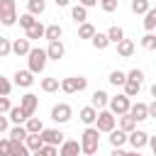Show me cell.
<instances>
[{
  "label": "cell",
  "mask_w": 156,
  "mask_h": 156,
  "mask_svg": "<svg viewBox=\"0 0 156 156\" xmlns=\"http://www.w3.org/2000/svg\"><path fill=\"white\" fill-rule=\"evenodd\" d=\"M80 149H83V156H93L100 149V132H98V127H88L80 134Z\"/></svg>",
  "instance_id": "6da1fadb"
},
{
  "label": "cell",
  "mask_w": 156,
  "mask_h": 156,
  "mask_svg": "<svg viewBox=\"0 0 156 156\" xmlns=\"http://www.w3.org/2000/svg\"><path fill=\"white\" fill-rule=\"evenodd\" d=\"M27 61H29V71H32V73H41V71L46 68V61H49V56H46V49H39V46H34V49L29 51Z\"/></svg>",
  "instance_id": "7a4b0ae2"
},
{
  "label": "cell",
  "mask_w": 156,
  "mask_h": 156,
  "mask_svg": "<svg viewBox=\"0 0 156 156\" xmlns=\"http://www.w3.org/2000/svg\"><path fill=\"white\" fill-rule=\"evenodd\" d=\"M17 7H15V0H0V24L5 27H12L17 22Z\"/></svg>",
  "instance_id": "3957f363"
},
{
  "label": "cell",
  "mask_w": 156,
  "mask_h": 156,
  "mask_svg": "<svg viewBox=\"0 0 156 156\" xmlns=\"http://www.w3.org/2000/svg\"><path fill=\"white\" fill-rule=\"evenodd\" d=\"M85 88H88V78H83V76H68V78L61 80V90L68 93V95H73V93H83Z\"/></svg>",
  "instance_id": "277c9868"
},
{
  "label": "cell",
  "mask_w": 156,
  "mask_h": 156,
  "mask_svg": "<svg viewBox=\"0 0 156 156\" xmlns=\"http://www.w3.org/2000/svg\"><path fill=\"white\" fill-rule=\"evenodd\" d=\"M110 112L115 115V117H122V115H129V107H132V100L124 95V93H119V95H115V98H110Z\"/></svg>",
  "instance_id": "5b68a950"
},
{
  "label": "cell",
  "mask_w": 156,
  "mask_h": 156,
  "mask_svg": "<svg viewBox=\"0 0 156 156\" xmlns=\"http://www.w3.org/2000/svg\"><path fill=\"white\" fill-rule=\"evenodd\" d=\"M95 124H98V132H107V134H110V132L115 129V124H117V117H115L110 110H100Z\"/></svg>",
  "instance_id": "8992f818"
},
{
  "label": "cell",
  "mask_w": 156,
  "mask_h": 156,
  "mask_svg": "<svg viewBox=\"0 0 156 156\" xmlns=\"http://www.w3.org/2000/svg\"><path fill=\"white\" fill-rule=\"evenodd\" d=\"M71 115H73V110H71V105H66V102H58V105H54V107H51V119H54V122H58V124L68 122V119H71Z\"/></svg>",
  "instance_id": "52a82bcc"
},
{
  "label": "cell",
  "mask_w": 156,
  "mask_h": 156,
  "mask_svg": "<svg viewBox=\"0 0 156 156\" xmlns=\"http://www.w3.org/2000/svg\"><path fill=\"white\" fill-rule=\"evenodd\" d=\"M37 105H39V98H37L34 93H24V95L20 98V107L24 110V115H27V117H34Z\"/></svg>",
  "instance_id": "ba28073f"
},
{
  "label": "cell",
  "mask_w": 156,
  "mask_h": 156,
  "mask_svg": "<svg viewBox=\"0 0 156 156\" xmlns=\"http://www.w3.org/2000/svg\"><path fill=\"white\" fill-rule=\"evenodd\" d=\"M39 136H41V141H44V144H49V146H61V144L66 141L61 129H44Z\"/></svg>",
  "instance_id": "9c48e42d"
},
{
  "label": "cell",
  "mask_w": 156,
  "mask_h": 156,
  "mask_svg": "<svg viewBox=\"0 0 156 156\" xmlns=\"http://www.w3.org/2000/svg\"><path fill=\"white\" fill-rule=\"evenodd\" d=\"M83 149H80V141L76 139H66L61 146H58V156H80Z\"/></svg>",
  "instance_id": "30bf717a"
},
{
  "label": "cell",
  "mask_w": 156,
  "mask_h": 156,
  "mask_svg": "<svg viewBox=\"0 0 156 156\" xmlns=\"http://www.w3.org/2000/svg\"><path fill=\"white\" fill-rule=\"evenodd\" d=\"M127 141L132 144V149H136V151H139V149H144V146L149 144V134H146L144 129H134V132L127 136Z\"/></svg>",
  "instance_id": "8fae6325"
},
{
  "label": "cell",
  "mask_w": 156,
  "mask_h": 156,
  "mask_svg": "<svg viewBox=\"0 0 156 156\" xmlns=\"http://www.w3.org/2000/svg\"><path fill=\"white\" fill-rule=\"evenodd\" d=\"M90 105L100 112V110H105V107L110 105V95H107L105 90H95V93H93V98H90Z\"/></svg>",
  "instance_id": "7c38bea8"
},
{
  "label": "cell",
  "mask_w": 156,
  "mask_h": 156,
  "mask_svg": "<svg viewBox=\"0 0 156 156\" xmlns=\"http://www.w3.org/2000/svg\"><path fill=\"white\" fill-rule=\"evenodd\" d=\"M129 115H132L136 122H144V119H149V105H146V102H134V105L129 107Z\"/></svg>",
  "instance_id": "4fadbf2b"
},
{
  "label": "cell",
  "mask_w": 156,
  "mask_h": 156,
  "mask_svg": "<svg viewBox=\"0 0 156 156\" xmlns=\"http://www.w3.org/2000/svg\"><path fill=\"white\" fill-rule=\"evenodd\" d=\"M29 51H32V44H29L27 37L12 41V54H17V56H29Z\"/></svg>",
  "instance_id": "5bb4252c"
},
{
  "label": "cell",
  "mask_w": 156,
  "mask_h": 156,
  "mask_svg": "<svg viewBox=\"0 0 156 156\" xmlns=\"http://www.w3.org/2000/svg\"><path fill=\"white\" fill-rule=\"evenodd\" d=\"M63 54H66V49H63V44H61V41H49V46H46V56H49L51 61L63 58Z\"/></svg>",
  "instance_id": "9a60e30c"
},
{
  "label": "cell",
  "mask_w": 156,
  "mask_h": 156,
  "mask_svg": "<svg viewBox=\"0 0 156 156\" xmlns=\"http://www.w3.org/2000/svg\"><path fill=\"white\" fill-rule=\"evenodd\" d=\"M34 83V73L27 68V71H17L15 73V85H20V88H29Z\"/></svg>",
  "instance_id": "2e32d148"
},
{
  "label": "cell",
  "mask_w": 156,
  "mask_h": 156,
  "mask_svg": "<svg viewBox=\"0 0 156 156\" xmlns=\"http://www.w3.org/2000/svg\"><path fill=\"white\" fill-rule=\"evenodd\" d=\"M78 117H80V122H83V124H88V127H90V124L98 119V110H95L93 105H85V107H80Z\"/></svg>",
  "instance_id": "e0dca14e"
},
{
  "label": "cell",
  "mask_w": 156,
  "mask_h": 156,
  "mask_svg": "<svg viewBox=\"0 0 156 156\" xmlns=\"http://www.w3.org/2000/svg\"><path fill=\"white\" fill-rule=\"evenodd\" d=\"M127 132H122V129H112L110 132V144H112V149H119L122 144H127Z\"/></svg>",
  "instance_id": "ac0fdd59"
},
{
  "label": "cell",
  "mask_w": 156,
  "mask_h": 156,
  "mask_svg": "<svg viewBox=\"0 0 156 156\" xmlns=\"http://www.w3.org/2000/svg\"><path fill=\"white\" fill-rule=\"evenodd\" d=\"M117 54H119L122 58H129V56L134 54V41H132V39H122V41L117 44Z\"/></svg>",
  "instance_id": "d6986e66"
},
{
  "label": "cell",
  "mask_w": 156,
  "mask_h": 156,
  "mask_svg": "<svg viewBox=\"0 0 156 156\" xmlns=\"http://www.w3.org/2000/svg\"><path fill=\"white\" fill-rule=\"evenodd\" d=\"M119 129L127 132V134H132V132L136 129V119H134L132 115H122V117H119Z\"/></svg>",
  "instance_id": "ffe728a7"
},
{
  "label": "cell",
  "mask_w": 156,
  "mask_h": 156,
  "mask_svg": "<svg viewBox=\"0 0 156 156\" xmlns=\"http://www.w3.org/2000/svg\"><path fill=\"white\" fill-rule=\"evenodd\" d=\"M27 136H29V132H27L24 124H15V127L10 129V139H12V141H24Z\"/></svg>",
  "instance_id": "44dd1931"
},
{
  "label": "cell",
  "mask_w": 156,
  "mask_h": 156,
  "mask_svg": "<svg viewBox=\"0 0 156 156\" xmlns=\"http://www.w3.org/2000/svg\"><path fill=\"white\" fill-rule=\"evenodd\" d=\"M71 17H73L76 24H83V22H88V10H85L83 5H76V7L71 10Z\"/></svg>",
  "instance_id": "7402d4cb"
},
{
  "label": "cell",
  "mask_w": 156,
  "mask_h": 156,
  "mask_svg": "<svg viewBox=\"0 0 156 156\" xmlns=\"http://www.w3.org/2000/svg\"><path fill=\"white\" fill-rule=\"evenodd\" d=\"M61 34H63L61 24H49V27H46V34H44V39H49V41H61Z\"/></svg>",
  "instance_id": "603a6c76"
},
{
  "label": "cell",
  "mask_w": 156,
  "mask_h": 156,
  "mask_svg": "<svg viewBox=\"0 0 156 156\" xmlns=\"http://www.w3.org/2000/svg\"><path fill=\"white\" fill-rule=\"evenodd\" d=\"M90 44H93V46H95L98 51H102V49H107V46H110V39H107V32H105V34H102V32H98V34H95V37L90 39Z\"/></svg>",
  "instance_id": "cb8c5ba5"
},
{
  "label": "cell",
  "mask_w": 156,
  "mask_h": 156,
  "mask_svg": "<svg viewBox=\"0 0 156 156\" xmlns=\"http://www.w3.org/2000/svg\"><path fill=\"white\" fill-rule=\"evenodd\" d=\"M24 127H27L29 134H41V132H44V124H41L39 117H29V119L24 122Z\"/></svg>",
  "instance_id": "d4e9b609"
},
{
  "label": "cell",
  "mask_w": 156,
  "mask_h": 156,
  "mask_svg": "<svg viewBox=\"0 0 156 156\" xmlns=\"http://www.w3.org/2000/svg\"><path fill=\"white\" fill-rule=\"evenodd\" d=\"M44 10H46V2H44V0H27V12H29V15L37 17V15H41Z\"/></svg>",
  "instance_id": "484cf974"
},
{
  "label": "cell",
  "mask_w": 156,
  "mask_h": 156,
  "mask_svg": "<svg viewBox=\"0 0 156 156\" xmlns=\"http://www.w3.org/2000/svg\"><path fill=\"white\" fill-rule=\"evenodd\" d=\"M44 34H46V27H44L41 22H37L34 27H29V29H27V39H29V41H32V39H41Z\"/></svg>",
  "instance_id": "4316f807"
},
{
  "label": "cell",
  "mask_w": 156,
  "mask_h": 156,
  "mask_svg": "<svg viewBox=\"0 0 156 156\" xmlns=\"http://www.w3.org/2000/svg\"><path fill=\"white\" fill-rule=\"evenodd\" d=\"M98 32H95V27L90 24V22H83L80 27H78V39H93Z\"/></svg>",
  "instance_id": "83f0119b"
},
{
  "label": "cell",
  "mask_w": 156,
  "mask_h": 156,
  "mask_svg": "<svg viewBox=\"0 0 156 156\" xmlns=\"http://www.w3.org/2000/svg\"><path fill=\"white\" fill-rule=\"evenodd\" d=\"M107 39H110V44H119V41L124 39V29L117 27V24L110 27V29H107Z\"/></svg>",
  "instance_id": "f1b7e54d"
},
{
  "label": "cell",
  "mask_w": 156,
  "mask_h": 156,
  "mask_svg": "<svg viewBox=\"0 0 156 156\" xmlns=\"http://www.w3.org/2000/svg\"><path fill=\"white\" fill-rule=\"evenodd\" d=\"M24 144H27V149H29L32 154H34V151H39V149L44 146V141H41V136H39V134H29V136L24 139Z\"/></svg>",
  "instance_id": "f546056e"
},
{
  "label": "cell",
  "mask_w": 156,
  "mask_h": 156,
  "mask_svg": "<svg viewBox=\"0 0 156 156\" xmlns=\"http://www.w3.org/2000/svg\"><path fill=\"white\" fill-rule=\"evenodd\" d=\"M58 88H61L58 78H41V90L44 93H56Z\"/></svg>",
  "instance_id": "4dcf8cb0"
},
{
  "label": "cell",
  "mask_w": 156,
  "mask_h": 156,
  "mask_svg": "<svg viewBox=\"0 0 156 156\" xmlns=\"http://www.w3.org/2000/svg\"><path fill=\"white\" fill-rule=\"evenodd\" d=\"M10 119H12L15 124H24L29 117L24 115V110H22V107H12V110H10Z\"/></svg>",
  "instance_id": "1f68e13d"
},
{
  "label": "cell",
  "mask_w": 156,
  "mask_h": 156,
  "mask_svg": "<svg viewBox=\"0 0 156 156\" xmlns=\"http://www.w3.org/2000/svg\"><path fill=\"white\" fill-rule=\"evenodd\" d=\"M151 7H149V0H132V12L134 15H146Z\"/></svg>",
  "instance_id": "d6a6232c"
},
{
  "label": "cell",
  "mask_w": 156,
  "mask_h": 156,
  "mask_svg": "<svg viewBox=\"0 0 156 156\" xmlns=\"http://www.w3.org/2000/svg\"><path fill=\"white\" fill-rule=\"evenodd\" d=\"M144 29H146V32L156 29V7H151V10L144 15Z\"/></svg>",
  "instance_id": "836d02e7"
},
{
  "label": "cell",
  "mask_w": 156,
  "mask_h": 156,
  "mask_svg": "<svg viewBox=\"0 0 156 156\" xmlns=\"http://www.w3.org/2000/svg\"><path fill=\"white\" fill-rule=\"evenodd\" d=\"M107 80H110L115 88H117V85H122V88H124V83H127V73H122V71H112Z\"/></svg>",
  "instance_id": "e575fe53"
},
{
  "label": "cell",
  "mask_w": 156,
  "mask_h": 156,
  "mask_svg": "<svg viewBox=\"0 0 156 156\" xmlns=\"http://www.w3.org/2000/svg\"><path fill=\"white\" fill-rule=\"evenodd\" d=\"M139 90H141V83H134V80H127L124 83V95L127 98H136Z\"/></svg>",
  "instance_id": "d590c367"
},
{
  "label": "cell",
  "mask_w": 156,
  "mask_h": 156,
  "mask_svg": "<svg viewBox=\"0 0 156 156\" xmlns=\"http://www.w3.org/2000/svg\"><path fill=\"white\" fill-rule=\"evenodd\" d=\"M141 46H144L146 51H156V34L146 32V34L141 37Z\"/></svg>",
  "instance_id": "8d00e7d4"
},
{
  "label": "cell",
  "mask_w": 156,
  "mask_h": 156,
  "mask_svg": "<svg viewBox=\"0 0 156 156\" xmlns=\"http://www.w3.org/2000/svg\"><path fill=\"white\" fill-rule=\"evenodd\" d=\"M32 151L27 149V144L24 141H12V154L10 156H29Z\"/></svg>",
  "instance_id": "74e56055"
},
{
  "label": "cell",
  "mask_w": 156,
  "mask_h": 156,
  "mask_svg": "<svg viewBox=\"0 0 156 156\" xmlns=\"http://www.w3.org/2000/svg\"><path fill=\"white\" fill-rule=\"evenodd\" d=\"M10 54H12V41L7 37H0V58H5Z\"/></svg>",
  "instance_id": "f35d334b"
},
{
  "label": "cell",
  "mask_w": 156,
  "mask_h": 156,
  "mask_svg": "<svg viewBox=\"0 0 156 156\" xmlns=\"http://www.w3.org/2000/svg\"><path fill=\"white\" fill-rule=\"evenodd\" d=\"M32 156H58V146H49V144H44L39 151H34Z\"/></svg>",
  "instance_id": "ab89813d"
},
{
  "label": "cell",
  "mask_w": 156,
  "mask_h": 156,
  "mask_svg": "<svg viewBox=\"0 0 156 156\" xmlns=\"http://www.w3.org/2000/svg\"><path fill=\"white\" fill-rule=\"evenodd\" d=\"M39 20H34V15H29V12H24V15H20V24L24 27V29H29V27H34Z\"/></svg>",
  "instance_id": "60d3db41"
},
{
  "label": "cell",
  "mask_w": 156,
  "mask_h": 156,
  "mask_svg": "<svg viewBox=\"0 0 156 156\" xmlns=\"http://www.w3.org/2000/svg\"><path fill=\"white\" fill-rule=\"evenodd\" d=\"M127 80H134V83H144V71L141 68H132L127 73Z\"/></svg>",
  "instance_id": "b9f144b4"
},
{
  "label": "cell",
  "mask_w": 156,
  "mask_h": 156,
  "mask_svg": "<svg viewBox=\"0 0 156 156\" xmlns=\"http://www.w3.org/2000/svg\"><path fill=\"white\" fill-rule=\"evenodd\" d=\"M10 90H12V83H10L7 78H2V76H0V98H7V95H10Z\"/></svg>",
  "instance_id": "7bdbcfd3"
},
{
  "label": "cell",
  "mask_w": 156,
  "mask_h": 156,
  "mask_svg": "<svg viewBox=\"0 0 156 156\" xmlns=\"http://www.w3.org/2000/svg\"><path fill=\"white\" fill-rule=\"evenodd\" d=\"M12 154V139H0V156H10Z\"/></svg>",
  "instance_id": "ee69618b"
},
{
  "label": "cell",
  "mask_w": 156,
  "mask_h": 156,
  "mask_svg": "<svg viewBox=\"0 0 156 156\" xmlns=\"http://www.w3.org/2000/svg\"><path fill=\"white\" fill-rule=\"evenodd\" d=\"M10 110H12L10 100L7 98H0V115H10Z\"/></svg>",
  "instance_id": "f6af8a7d"
},
{
  "label": "cell",
  "mask_w": 156,
  "mask_h": 156,
  "mask_svg": "<svg viewBox=\"0 0 156 156\" xmlns=\"http://www.w3.org/2000/svg\"><path fill=\"white\" fill-rule=\"evenodd\" d=\"M100 5H102L105 12H115V10H117V0H105V2H100Z\"/></svg>",
  "instance_id": "bcb514c9"
},
{
  "label": "cell",
  "mask_w": 156,
  "mask_h": 156,
  "mask_svg": "<svg viewBox=\"0 0 156 156\" xmlns=\"http://www.w3.org/2000/svg\"><path fill=\"white\" fill-rule=\"evenodd\" d=\"M78 5H83V7L88 10V7H95V5H98V0H78Z\"/></svg>",
  "instance_id": "7dc6e473"
},
{
  "label": "cell",
  "mask_w": 156,
  "mask_h": 156,
  "mask_svg": "<svg viewBox=\"0 0 156 156\" xmlns=\"http://www.w3.org/2000/svg\"><path fill=\"white\" fill-rule=\"evenodd\" d=\"M7 119H10V117H5V115H0V134H2L5 129H7Z\"/></svg>",
  "instance_id": "c3c4849f"
},
{
  "label": "cell",
  "mask_w": 156,
  "mask_h": 156,
  "mask_svg": "<svg viewBox=\"0 0 156 156\" xmlns=\"http://www.w3.org/2000/svg\"><path fill=\"white\" fill-rule=\"evenodd\" d=\"M149 117H154V119H156V100L149 105Z\"/></svg>",
  "instance_id": "681fc988"
},
{
  "label": "cell",
  "mask_w": 156,
  "mask_h": 156,
  "mask_svg": "<svg viewBox=\"0 0 156 156\" xmlns=\"http://www.w3.org/2000/svg\"><path fill=\"white\" fill-rule=\"evenodd\" d=\"M149 146H151V151H154V156H156V136H149Z\"/></svg>",
  "instance_id": "f907efd6"
},
{
  "label": "cell",
  "mask_w": 156,
  "mask_h": 156,
  "mask_svg": "<svg viewBox=\"0 0 156 156\" xmlns=\"http://www.w3.org/2000/svg\"><path fill=\"white\" fill-rule=\"evenodd\" d=\"M110 156H127V151H122V149H112Z\"/></svg>",
  "instance_id": "816d5d0a"
},
{
  "label": "cell",
  "mask_w": 156,
  "mask_h": 156,
  "mask_svg": "<svg viewBox=\"0 0 156 156\" xmlns=\"http://www.w3.org/2000/svg\"><path fill=\"white\" fill-rule=\"evenodd\" d=\"M54 2H56V5H58V7H66V5H68V2H71V0H54Z\"/></svg>",
  "instance_id": "f5cc1de1"
},
{
  "label": "cell",
  "mask_w": 156,
  "mask_h": 156,
  "mask_svg": "<svg viewBox=\"0 0 156 156\" xmlns=\"http://www.w3.org/2000/svg\"><path fill=\"white\" fill-rule=\"evenodd\" d=\"M127 156H141V151H136V149H134V151H127Z\"/></svg>",
  "instance_id": "db71d44e"
},
{
  "label": "cell",
  "mask_w": 156,
  "mask_h": 156,
  "mask_svg": "<svg viewBox=\"0 0 156 156\" xmlns=\"http://www.w3.org/2000/svg\"><path fill=\"white\" fill-rule=\"evenodd\" d=\"M151 98H154V100H156V83H154V85H151Z\"/></svg>",
  "instance_id": "11a10c76"
},
{
  "label": "cell",
  "mask_w": 156,
  "mask_h": 156,
  "mask_svg": "<svg viewBox=\"0 0 156 156\" xmlns=\"http://www.w3.org/2000/svg\"><path fill=\"white\" fill-rule=\"evenodd\" d=\"M100 2H105V0H100Z\"/></svg>",
  "instance_id": "9f6ffc18"
}]
</instances>
